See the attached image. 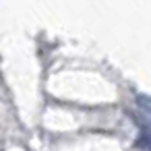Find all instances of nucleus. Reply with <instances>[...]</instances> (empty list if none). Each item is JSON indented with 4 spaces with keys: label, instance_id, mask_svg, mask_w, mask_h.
<instances>
[{
    "label": "nucleus",
    "instance_id": "obj_1",
    "mask_svg": "<svg viewBox=\"0 0 151 151\" xmlns=\"http://www.w3.org/2000/svg\"><path fill=\"white\" fill-rule=\"evenodd\" d=\"M143 151H151V143H147V141H143Z\"/></svg>",
    "mask_w": 151,
    "mask_h": 151
}]
</instances>
